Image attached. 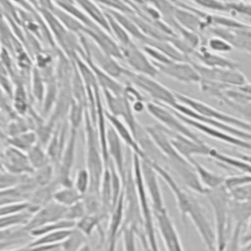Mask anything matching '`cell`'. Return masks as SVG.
Listing matches in <instances>:
<instances>
[{"mask_svg": "<svg viewBox=\"0 0 251 251\" xmlns=\"http://www.w3.org/2000/svg\"><path fill=\"white\" fill-rule=\"evenodd\" d=\"M239 251H251V242H247L240 246Z\"/></svg>", "mask_w": 251, "mask_h": 251, "instance_id": "obj_47", "label": "cell"}, {"mask_svg": "<svg viewBox=\"0 0 251 251\" xmlns=\"http://www.w3.org/2000/svg\"><path fill=\"white\" fill-rule=\"evenodd\" d=\"M229 215L230 220L234 224L244 226L246 223H249L251 219V199L244 201L231 199L229 203Z\"/></svg>", "mask_w": 251, "mask_h": 251, "instance_id": "obj_20", "label": "cell"}, {"mask_svg": "<svg viewBox=\"0 0 251 251\" xmlns=\"http://www.w3.org/2000/svg\"><path fill=\"white\" fill-rule=\"evenodd\" d=\"M82 199L83 195L80 194L74 186H62L53 194V200L65 207H70Z\"/></svg>", "mask_w": 251, "mask_h": 251, "instance_id": "obj_22", "label": "cell"}, {"mask_svg": "<svg viewBox=\"0 0 251 251\" xmlns=\"http://www.w3.org/2000/svg\"><path fill=\"white\" fill-rule=\"evenodd\" d=\"M84 117L86 132V170L90 176V187L88 191L100 194V185L105 171V163L102 155L99 135L95 129V125L90 123L91 119L87 111H85Z\"/></svg>", "mask_w": 251, "mask_h": 251, "instance_id": "obj_3", "label": "cell"}, {"mask_svg": "<svg viewBox=\"0 0 251 251\" xmlns=\"http://www.w3.org/2000/svg\"><path fill=\"white\" fill-rule=\"evenodd\" d=\"M153 64L157 68L158 72L184 83L199 82L201 79L193 63L190 64L183 61H173L169 64Z\"/></svg>", "mask_w": 251, "mask_h": 251, "instance_id": "obj_12", "label": "cell"}, {"mask_svg": "<svg viewBox=\"0 0 251 251\" xmlns=\"http://www.w3.org/2000/svg\"><path fill=\"white\" fill-rule=\"evenodd\" d=\"M226 1H232V0H226Z\"/></svg>", "mask_w": 251, "mask_h": 251, "instance_id": "obj_50", "label": "cell"}, {"mask_svg": "<svg viewBox=\"0 0 251 251\" xmlns=\"http://www.w3.org/2000/svg\"><path fill=\"white\" fill-rule=\"evenodd\" d=\"M175 95L179 103L184 104L185 106L189 107L193 111L197 112L198 114H200L206 118H209V119H212V120H215L218 122H222V123L230 125L232 126H235L237 128L243 129L245 131L251 132V124L247 123L243 119H239V118L227 115L220 110L213 108L212 106H210L206 103H203L199 100H195V99L188 97L184 94L175 92Z\"/></svg>", "mask_w": 251, "mask_h": 251, "instance_id": "obj_5", "label": "cell"}, {"mask_svg": "<svg viewBox=\"0 0 251 251\" xmlns=\"http://www.w3.org/2000/svg\"><path fill=\"white\" fill-rule=\"evenodd\" d=\"M170 108H172L173 110H175V111H176V112H178V113H180V114H182V115H184V116H186L190 119H193L195 121H198L200 123L208 125L210 126H213L217 129L223 130V131H225L226 133H229L233 136H236L238 138L251 141V132L245 131L243 129L237 128L235 126H232L230 125H227V124H225V123H222V122H218V121L206 118V117L198 114L197 112L193 111L189 107L185 106L184 104H181V103L177 102L174 107H170Z\"/></svg>", "mask_w": 251, "mask_h": 251, "instance_id": "obj_14", "label": "cell"}, {"mask_svg": "<svg viewBox=\"0 0 251 251\" xmlns=\"http://www.w3.org/2000/svg\"><path fill=\"white\" fill-rule=\"evenodd\" d=\"M26 156L30 166L34 171L50 164V159L47 155V152L44 150L43 146L40 145L39 143H36L35 145H33L26 152Z\"/></svg>", "mask_w": 251, "mask_h": 251, "instance_id": "obj_25", "label": "cell"}, {"mask_svg": "<svg viewBox=\"0 0 251 251\" xmlns=\"http://www.w3.org/2000/svg\"><path fill=\"white\" fill-rule=\"evenodd\" d=\"M66 211L67 207L52 200L44 206L40 207L34 214H32L31 218L23 226L21 231L29 232L30 230L43 226L45 225L65 220L64 218Z\"/></svg>", "mask_w": 251, "mask_h": 251, "instance_id": "obj_9", "label": "cell"}, {"mask_svg": "<svg viewBox=\"0 0 251 251\" xmlns=\"http://www.w3.org/2000/svg\"><path fill=\"white\" fill-rule=\"evenodd\" d=\"M106 138H107V151H108L109 158L111 157L113 159V163H115V168L123 181V184H125L126 174V169L124 164L122 140L111 126L107 127Z\"/></svg>", "mask_w": 251, "mask_h": 251, "instance_id": "obj_16", "label": "cell"}, {"mask_svg": "<svg viewBox=\"0 0 251 251\" xmlns=\"http://www.w3.org/2000/svg\"><path fill=\"white\" fill-rule=\"evenodd\" d=\"M15 242V240L14 239H12V240H0V251H2V250H5L6 248H8L11 244H13Z\"/></svg>", "mask_w": 251, "mask_h": 251, "instance_id": "obj_45", "label": "cell"}, {"mask_svg": "<svg viewBox=\"0 0 251 251\" xmlns=\"http://www.w3.org/2000/svg\"><path fill=\"white\" fill-rule=\"evenodd\" d=\"M32 92L38 103H42L45 95L44 78L37 68L32 71Z\"/></svg>", "mask_w": 251, "mask_h": 251, "instance_id": "obj_31", "label": "cell"}, {"mask_svg": "<svg viewBox=\"0 0 251 251\" xmlns=\"http://www.w3.org/2000/svg\"><path fill=\"white\" fill-rule=\"evenodd\" d=\"M8 143L9 146H12L26 153L33 145L37 143V137L34 131L27 130L18 135L11 136L8 139Z\"/></svg>", "mask_w": 251, "mask_h": 251, "instance_id": "obj_24", "label": "cell"}, {"mask_svg": "<svg viewBox=\"0 0 251 251\" xmlns=\"http://www.w3.org/2000/svg\"><path fill=\"white\" fill-rule=\"evenodd\" d=\"M242 229H243V226L239 224H234L231 233L223 251H239L241 236H242Z\"/></svg>", "mask_w": 251, "mask_h": 251, "instance_id": "obj_33", "label": "cell"}, {"mask_svg": "<svg viewBox=\"0 0 251 251\" xmlns=\"http://www.w3.org/2000/svg\"><path fill=\"white\" fill-rule=\"evenodd\" d=\"M220 99H222L226 104H227L230 108H232L233 110H235L236 112L240 113L243 118L244 121H246L247 123L251 124V102H242V103H238V102H234L231 101L229 99H227L226 96L222 95L220 97Z\"/></svg>", "mask_w": 251, "mask_h": 251, "instance_id": "obj_34", "label": "cell"}, {"mask_svg": "<svg viewBox=\"0 0 251 251\" xmlns=\"http://www.w3.org/2000/svg\"><path fill=\"white\" fill-rule=\"evenodd\" d=\"M247 242H251V229L249 231H247L246 233L242 234L241 236V243H247Z\"/></svg>", "mask_w": 251, "mask_h": 251, "instance_id": "obj_46", "label": "cell"}, {"mask_svg": "<svg viewBox=\"0 0 251 251\" xmlns=\"http://www.w3.org/2000/svg\"><path fill=\"white\" fill-rule=\"evenodd\" d=\"M208 47L212 52H229L232 49V45L222 37H211L208 40Z\"/></svg>", "mask_w": 251, "mask_h": 251, "instance_id": "obj_40", "label": "cell"}, {"mask_svg": "<svg viewBox=\"0 0 251 251\" xmlns=\"http://www.w3.org/2000/svg\"><path fill=\"white\" fill-rule=\"evenodd\" d=\"M248 224H249V227H250V229H251V219H250V221H249Z\"/></svg>", "mask_w": 251, "mask_h": 251, "instance_id": "obj_49", "label": "cell"}, {"mask_svg": "<svg viewBox=\"0 0 251 251\" xmlns=\"http://www.w3.org/2000/svg\"><path fill=\"white\" fill-rule=\"evenodd\" d=\"M33 173H34V182L37 183L39 186L47 185L54 180L52 179L53 168L51 164H48L43 168L35 170Z\"/></svg>", "mask_w": 251, "mask_h": 251, "instance_id": "obj_36", "label": "cell"}, {"mask_svg": "<svg viewBox=\"0 0 251 251\" xmlns=\"http://www.w3.org/2000/svg\"><path fill=\"white\" fill-rule=\"evenodd\" d=\"M212 209L215 221V234H216V251H223L227 239L229 237L230 227V215H229V203L231 200L228 190L223 185L207 189L204 194Z\"/></svg>", "mask_w": 251, "mask_h": 251, "instance_id": "obj_2", "label": "cell"}, {"mask_svg": "<svg viewBox=\"0 0 251 251\" xmlns=\"http://www.w3.org/2000/svg\"><path fill=\"white\" fill-rule=\"evenodd\" d=\"M147 160V159H146ZM158 176L168 184L170 189L175 195L176 206L181 217L189 218L191 223L197 229L203 243L209 251H216V234L215 229L212 227L208 221L204 209L200 203L193 196L189 195L176 182L173 176L160 165L148 160Z\"/></svg>", "mask_w": 251, "mask_h": 251, "instance_id": "obj_1", "label": "cell"}, {"mask_svg": "<svg viewBox=\"0 0 251 251\" xmlns=\"http://www.w3.org/2000/svg\"><path fill=\"white\" fill-rule=\"evenodd\" d=\"M31 216L32 213L29 210H25L20 213L0 217V231H3V229L6 230V228L18 225H22L24 226L31 218Z\"/></svg>", "mask_w": 251, "mask_h": 251, "instance_id": "obj_26", "label": "cell"}, {"mask_svg": "<svg viewBox=\"0 0 251 251\" xmlns=\"http://www.w3.org/2000/svg\"><path fill=\"white\" fill-rule=\"evenodd\" d=\"M86 237L80 230L74 227L71 234L61 243L64 251H78L84 244H86Z\"/></svg>", "mask_w": 251, "mask_h": 251, "instance_id": "obj_28", "label": "cell"}, {"mask_svg": "<svg viewBox=\"0 0 251 251\" xmlns=\"http://www.w3.org/2000/svg\"><path fill=\"white\" fill-rule=\"evenodd\" d=\"M143 51L145 52V54H147L150 58L153 59V63L169 64L174 61L170 56H168L162 50H160L154 46H151V45H145L143 47Z\"/></svg>", "mask_w": 251, "mask_h": 251, "instance_id": "obj_37", "label": "cell"}, {"mask_svg": "<svg viewBox=\"0 0 251 251\" xmlns=\"http://www.w3.org/2000/svg\"><path fill=\"white\" fill-rule=\"evenodd\" d=\"M167 132L170 136L173 146L187 161H190L191 159H193L195 155H201V156H209L210 155V151H211L212 147L208 146L202 140L196 141V140L188 138L184 135L173 132L169 129H167Z\"/></svg>", "mask_w": 251, "mask_h": 251, "instance_id": "obj_13", "label": "cell"}, {"mask_svg": "<svg viewBox=\"0 0 251 251\" xmlns=\"http://www.w3.org/2000/svg\"><path fill=\"white\" fill-rule=\"evenodd\" d=\"M120 48L123 57L122 60H125L127 63V65L131 68V71L150 75L152 77L159 73L153 62L148 59L145 52L139 49L134 42L130 41L126 44L120 45Z\"/></svg>", "mask_w": 251, "mask_h": 251, "instance_id": "obj_8", "label": "cell"}, {"mask_svg": "<svg viewBox=\"0 0 251 251\" xmlns=\"http://www.w3.org/2000/svg\"><path fill=\"white\" fill-rule=\"evenodd\" d=\"M197 56L202 61V64L204 66L210 68H236V63H234L233 61L212 53L206 48L201 49Z\"/></svg>", "mask_w": 251, "mask_h": 251, "instance_id": "obj_21", "label": "cell"}, {"mask_svg": "<svg viewBox=\"0 0 251 251\" xmlns=\"http://www.w3.org/2000/svg\"><path fill=\"white\" fill-rule=\"evenodd\" d=\"M14 100L16 109L23 114L26 110V94L23 84L17 86L14 94Z\"/></svg>", "mask_w": 251, "mask_h": 251, "instance_id": "obj_41", "label": "cell"}, {"mask_svg": "<svg viewBox=\"0 0 251 251\" xmlns=\"http://www.w3.org/2000/svg\"><path fill=\"white\" fill-rule=\"evenodd\" d=\"M123 75L129 81V83L134 85L137 89L147 93L157 103L166 105L168 107H174L178 102L175 92L156 81L150 75L138 74L126 68H124Z\"/></svg>", "mask_w": 251, "mask_h": 251, "instance_id": "obj_4", "label": "cell"}, {"mask_svg": "<svg viewBox=\"0 0 251 251\" xmlns=\"http://www.w3.org/2000/svg\"><path fill=\"white\" fill-rule=\"evenodd\" d=\"M135 231L136 228L131 226H126L123 230L124 249L125 251H136L135 246Z\"/></svg>", "mask_w": 251, "mask_h": 251, "instance_id": "obj_39", "label": "cell"}, {"mask_svg": "<svg viewBox=\"0 0 251 251\" xmlns=\"http://www.w3.org/2000/svg\"><path fill=\"white\" fill-rule=\"evenodd\" d=\"M78 251H91L90 250V248H89V246H88V244L86 243V244H84Z\"/></svg>", "mask_w": 251, "mask_h": 251, "instance_id": "obj_48", "label": "cell"}, {"mask_svg": "<svg viewBox=\"0 0 251 251\" xmlns=\"http://www.w3.org/2000/svg\"><path fill=\"white\" fill-rule=\"evenodd\" d=\"M172 109V108H171ZM176 115L184 123L186 124L187 126H191V127H194L195 129L203 132L204 134L208 135V136H211L215 139H218V140H221L223 142H226V143H228V144H231V145H234V146H237V147H241V148H244V149H247V150H251V141H248V140H244V139H241V138H238L236 136H233L229 133H226L223 130H220V129H217L213 126H210L208 125H205L203 123H200L198 121H195L193 119H190L175 110H173Z\"/></svg>", "mask_w": 251, "mask_h": 251, "instance_id": "obj_11", "label": "cell"}, {"mask_svg": "<svg viewBox=\"0 0 251 251\" xmlns=\"http://www.w3.org/2000/svg\"><path fill=\"white\" fill-rule=\"evenodd\" d=\"M75 226V222L68 221V220H61V221H58V222H55V223L48 224V225H45L43 226L37 227L35 229H32L28 233L31 236L37 238L39 236H42V235H44V234H46L48 232L54 231V230L66 229V228H74Z\"/></svg>", "mask_w": 251, "mask_h": 251, "instance_id": "obj_30", "label": "cell"}, {"mask_svg": "<svg viewBox=\"0 0 251 251\" xmlns=\"http://www.w3.org/2000/svg\"><path fill=\"white\" fill-rule=\"evenodd\" d=\"M75 2L88 18H90L94 23L111 33L106 13H104L93 0H75Z\"/></svg>", "mask_w": 251, "mask_h": 251, "instance_id": "obj_18", "label": "cell"}, {"mask_svg": "<svg viewBox=\"0 0 251 251\" xmlns=\"http://www.w3.org/2000/svg\"><path fill=\"white\" fill-rule=\"evenodd\" d=\"M3 163L5 168L11 174H32L34 170L29 164L26 153L9 146L3 154Z\"/></svg>", "mask_w": 251, "mask_h": 251, "instance_id": "obj_15", "label": "cell"}, {"mask_svg": "<svg viewBox=\"0 0 251 251\" xmlns=\"http://www.w3.org/2000/svg\"><path fill=\"white\" fill-rule=\"evenodd\" d=\"M104 216L101 214H85L80 220L75 223V227L80 230L85 236L91 234L92 230L99 225Z\"/></svg>", "mask_w": 251, "mask_h": 251, "instance_id": "obj_29", "label": "cell"}, {"mask_svg": "<svg viewBox=\"0 0 251 251\" xmlns=\"http://www.w3.org/2000/svg\"><path fill=\"white\" fill-rule=\"evenodd\" d=\"M105 116H106V119L108 120L110 126L117 132V134L119 135L121 140H123L131 149V151L133 153L137 154L140 157V159H143L144 154L141 151L138 143L136 142L133 134L131 133L129 127L126 125V123L124 121H122L120 118L111 115L107 111H105Z\"/></svg>", "mask_w": 251, "mask_h": 251, "instance_id": "obj_17", "label": "cell"}, {"mask_svg": "<svg viewBox=\"0 0 251 251\" xmlns=\"http://www.w3.org/2000/svg\"><path fill=\"white\" fill-rule=\"evenodd\" d=\"M29 209V203H15L0 207V217L20 213Z\"/></svg>", "mask_w": 251, "mask_h": 251, "instance_id": "obj_42", "label": "cell"}, {"mask_svg": "<svg viewBox=\"0 0 251 251\" xmlns=\"http://www.w3.org/2000/svg\"><path fill=\"white\" fill-rule=\"evenodd\" d=\"M73 186L83 196L87 193L90 187V176L86 169H81L76 173Z\"/></svg>", "mask_w": 251, "mask_h": 251, "instance_id": "obj_32", "label": "cell"}, {"mask_svg": "<svg viewBox=\"0 0 251 251\" xmlns=\"http://www.w3.org/2000/svg\"><path fill=\"white\" fill-rule=\"evenodd\" d=\"M193 65L199 73L201 79L213 80L236 87H240L247 83L244 74L236 68H210L195 63H193Z\"/></svg>", "mask_w": 251, "mask_h": 251, "instance_id": "obj_7", "label": "cell"}, {"mask_svg": "<svg viewBox=\"0 0 251 251\" xmlns=\"http://www.w3.org/2000/svg\"><path fill=\"white\" fill-rule=\"evenodd\" d=\"M95 3H101L110 7L111 9L121 12V13H128L131 11L130 7L126 6V4L123 0H93Z\"/></svg>", "mask_w": 251, "mask_h": 251, "instance_id": "obj_44", "label": "cell"}, {"mask_svg": "<svg viewBox=\"0 0 251 251\" xmlns=\"http://www.w3.org/2000/svg\"><path fill=\"white\" fill-rule=\"evenodd\" d=\"M86 214L85 206L83 201H79L70 207H67V211L65 214V220L72 221L76 223L78 220H80L84 215Z\"/></svg>", "mask_w": 251, "mask_h": 251, "instance_id": "obj_38", "label": "cell"}, {"mask_svg": "<svg viewBox=\"0 0 251 251\" xmlns=\"http://www.w3.org/2000/svg\"><path fill=\"white\" fill-rule=\"evenodd\" d=\"M231 199L237 201H244L251 199V184L240 186L228 191Z\"/></svg>", "mask_w": 251, "mask_h": 251, "instance_id": "obj_43", "label": "cell"}, {"mask_svg": "<svg viewBox=\"0 0 251 251\" xmlns=\"http://www.w3.org/2000/svg\"><path fill=\"white\" fill-rule=\"evenodd\" d=\"M251 184V175L250 174H242L237 176H231L225 177L224 186L228 190H232L234 188Z\"/></svg>", "mask_w": 251, "mask_h": 251, "instance_id": "obj_35", "label": "cell"}, {"mask_svg": "<svg viewBox=\"0 0 251 251\" xmlns=\"http://www.w3.org/2000/svg\"><path fill=\"white\" fill-rule=\"evenodd\" d=\"M188 162L191 164V166L195 170L202 185L206 189H213V188L219 187L224 184L225 177L223 176H220V175L208 170L207 168L202 166L199 162H197L195 158L191 159Z\"/></svg>", "mask_w": 251, "mask_h": 251, "instance_id": "obj_19", "label": "cell"}, {"mask_svg": "<svg viewBox=\"0 0 251 251\" xmlns=\"http://www.w3.org/2000/svg\"><path fill=\"white\" fill-rule=\"evenodd\" d=\"M145 107L149 114L157 121H159L162 124V126L167 129L184 135L196 141L201 140L196 135V133H194L190 129V127L176 115L174 111H171L170 107L157 102H147Z\"/></svg>", "mask_w": 251, "mask_h": 251, "instance_id": "obj_6", "label": "cell"}, {"mask_svg": "<svg viewBox=\"0 0 251 251\" xmlns=\"http://www.w3.org/2000/svg\"><path fill=\"white\" fill-rule=\"evenodd\" d=\"M152 212L156 219L158 229L167 251H183L178 233L167 212L166 207Z\"/></svg>", "mask_w": 251, "mask_h": 251, "instance_id": "obj_10", "label": "cell"}, {"mask_svg": "<svg viewBox=\"0 0 251 251\" xmlns=\"http://www.w3.org/2000/svg\"><path fill=\"white\" fill-rule=\"evenodd\" d=\"M174 16L182 25L183 28H186L191 31L197 30L201 27L203 24V22L197 16L193 15L189 11H184L182 9H176Z\"/></svg>", "mask_w": 251, "mask_h": 251, "instance_id": "obj_27", "label": "cell"}, {"mask_svg": "<svg viewBox=\"0 0 251 251\" xmlns=\"http://www.w3.org/2000/svg\"><path fill=\"white\" fill-rule=\"evenodd\" d=\"M73 228L59 229L48 232L42 236L35 238L34 241L30 242L28 246L30 247H38L45 245H61V243L71 234Z\"/></svg>", "mask_w": 251, "mask_h": 251, "instance_id": "obj_23", "label": "cell"}]
</instances>
